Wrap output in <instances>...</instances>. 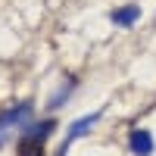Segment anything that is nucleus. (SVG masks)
Here are the masks:
<instances>
[{
    "mask_svg": "<svg viewBox=\"0 0 156 156\" xmlns=\"http://www.w3.org/2000/svg\"><path fill=\"white\" fill-rule=\"evenodd\" d=\"M56 122L53 119H44L41 125H28L22 128V140H19V156H41L44 150V140L53 134Z\"/></svg>",
    "mask_w": 156,
    "mask_h": 156,
    "instance_id": "obj_1",
    "label": "nucleus"
},
{
    "mask_svg": "<svg viewBox=\"0 0 156 156\" xmlns=\"http://www.w3.org/2000/svg\"><path fill=\"white\" fill-rule=\"evenodd\" d=\"M31 119V103H19V106H9V109H3L0 112V147L6 144V137L16 131H22V125Z\"/></svg>",
    "mask_w": 156,
    "mask_h": 156,
    "instance_id": "obj_2",
    "label": "nucleus"
},
{
    "mask_svg": "<svg viewBox=\"0 0 156 156\" xmlns=\"http://www.w3.org/2000/svg\"><path fill=\"white\" fill-rule=\"evenodd\" d=\"M97 119H100V112H90V115H81V119H75V122L69 125V134H66V140H62V147H59V153H56V156H66V150L72 147V140L84 137V134L90 131V125H97Z\"/></svg>",
    "mask_w": 156,
    "mask_h": 156,
    "instance_id": "obj_3",
    "label": "nucleus"
},
{
    "mask_svg": "<svg viewBox=\"0 0 156 156\" xmlns=\"http://www.w3.org/2000/svg\"><path fill=\"white\" fill-rule=\"evenodd\" d=\"M128 147H131L134 156H150L153 153V134L147 128H134V131L128 134Z\"/></svg>",
    "mask_w": 156,
    "mask_h": 156,
    "instance_id": "obj_4",
    "label": "nucleus"
},
{
    "mask_svg": "<svg viewBox=\"0 0 156 156\" xmlns=\"http://www.w3.org/2000/svg\"><path fill=\"white\" fill-rule=\"evenodd\" d=\"M109 19L119 25V28H131V25L140 19V6H134V3H131V6H122V9H115Z\"/></svg>",
    "mask_w": 156,
    "mask_h": 156,
    "instance_id": "obj_5",
    "label": "nucleus"
},
{
    "mask_svg": "<svg viewBox=\"0 0 156 156\" xmlns=\"http://www.w3.org/2000/svg\"><path fill=\"white\" fill-rule=\"evenodd\" d=\"M72 87H75V78H69V81H66V84H62V87L56 90V94H53V97H50V103H47V106H50V109H56V106H62V100H66V97H69V90H72Z\"/></svg>",
    "mask_w": 156,
    "mask_h": 156,
    "instance_id": "obj_6",
    "label": "nucleus"
}]
</instances>
